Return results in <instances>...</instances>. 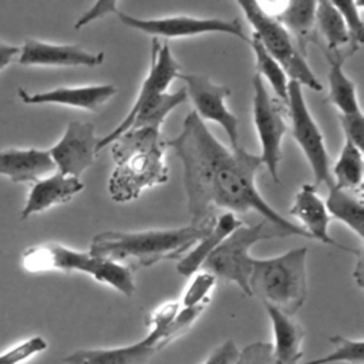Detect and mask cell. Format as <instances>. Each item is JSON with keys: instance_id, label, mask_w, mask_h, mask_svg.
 I'll list each match as a JSON object with an SVG mask.
<instances>
[{"instance_id": "cell-11", "label": "cell", "mask_w": 364, "mask_h": 364, "mask_svg": "<svg viewBox=\"0 0 364 364\" xmlns=\"http://www.w3.org/2000/svg\"><path fill=\"white\" fill-rule=\"evenodd\" d=\"M178 78L186 84L185 90L192 100L196 115L202 121L208 119L220 125L229 138L230 148H240L239 118L226 105L230 88L223 84H215L208 75L202 74L179 73Z\"/></svg>"}, {"instance_id": "cell-35", "label": "cell", "mask_w": 364, "mask_h": 364, "mask_svg": "<svg viewBox=\"0 0 364 364\" xmlns=\"http://www.w3.org/2000/svg\"><path fill=\"white\" fill-rule=\"evenodd\" d=\"M18 53H20V48L17 46L7 44L0 40V70L6 68L10 63L16 61Z\"/></svg>"}, {"instance_id": "cell-10", "label": "cell", "mask_w": 364, "mask_h": 364, "mask_svg": "<svg viewBox=\"0 0 364 364\" xmlns=\"http://www.w3.org/2000/svg\"><path fill=\"white\" fill-rule=\"evenodd\" d=\"M119 21L131 28L151 34L154 37L179 38L206 33H223L249 43L239 18L193 17V16H168L159 18H141L124 11L117 13Z\"/></svg>"}, {"instance_id": "cell-6", "label": "cell", "mask_w": 364, "mask_h": 364, "mask_svg": "<svg viewBox=\"0 0 364 364\" xmlns=\"http://www.w3.org/2000/svg\"><path fill=\"white\" fill-rule=\"evenodd\" d=\"M290 236L286 230L263 219L256 225H240L203 262L200 270L212 273L216 279L235 283L246 296H250L249 276L253 266L250 249L260 240Z\"/></svg>"}, {"instance_id": "cell-30", "label": "cell", "mask_w": 364, "mask_h": 364, "mask_svg": "<svg viewBox=\"0 0 364 364\" xmlns=\"http://www.w3.org/2000/svg\"><path fill=\"white\" fill-rule=\"evenodd\" d=\"M44 350H47V341L41 336H34L3 351L0 354V364H21Z\"/></svg>"}, {"instance_id": "cell-19", "label": "cell", "mask_w": 364, "mask_h": 364, "mask_svg": "<svg viewBox=\"0 0 364 364\" xmlns=\"http://www.w3.org/2000/svg\"><path fill=\"white\" fill-rule=\"evenodd\" d=\"M272 324L273 364H300L303 357V340L306 331L294 318L272 306H264Z\"/></svg>"}, {"instance_id": "cell-1", "label": "cell", "mask_w": 364, "mask_h": 364, "mask_svg": "<svg viewBox=\"0 0 364 364\" xmlns=\"http://www.w3.org/2000/svg\"><path fill=\"white\" fill-rule=\"evenodd\" d=\"M166 146L173 149L183 168L191 222L210 218L213 206L233 213L253 210L290 236L310 239L300 225L282 216L259 192L256 175L263 166L260 155L250 154L243 146L226 148L195 111L185 117L181 132L166 141Z\"/></svg>"}, {"instance_id": "cell-21", "label": "cell", "mask_w": 364, "mask_h": 364, "mask_svg": "<svg viewBox=\"0 0 364 364\" xmlns=\"http://www.w3.org/2000/svg\"><path fill=\"white\" fill-rule=\"evenodd\" d=\"M242 225V220L236 218L233 212H226L218 219L215 218L209 230L196 240V243L178 260L176 270L182 276H192L200 270L203 262L209 255L223 242V239L233 232L237 226Z\"/></svg>"}, {"instance_id": "cell-26", "label": "cell", "mask_w": 364, "mask_h": 364, "mask_svg": "<svg viewBox=\"0 0 364 364\" xmlns=\"http://www.w3.org/2000/svg\"><path fill=\"white\" fill-rule=\"evenodd\" d=\"M249 44H250L255 58H256V71H257L256 74H259L260 77L262 75L264 77V80L273 88L277 100L286 105L289 77L284 73L283 67L279 64V61L276 58H273L267 53V50L263 47V44L255 34H252V37L249 38Z\"/></svg>"}, {"instance_id": "cell-5", "label": "cell", "mask_w": 364, "mask_h": 364, "mask_svg": "<svg viewBox=\"0 0 364 364\" xmlns=\"http://www.w3.org/2000/svg\"><path fill=\"white\" fill-rule=\"evenodd\" d=\"M21 264L30 273L53 270L85 273L127 297H131L136 289L134 273L128 266L57 242H46L26 249L21 255Z\"/></svg>"}, {"instance_id": "cell-13", "label": "cell", "mask_w": 364, "mask_h": 364, "mask_svg": "<svg viewBox=\"0 0 364 364\" xmlns=\"http://www.w3.org/2000/svg\"><path fill=\"white\" fill-rule=\"evenodd\" d=\"M16 61L21 65L40 67H97L104 63V53H91L77 44H53L28 38Z\"/></svg>"}, {"instance_id": "cell-9", "label": "cell", "mask_w": 364, "mask_h": 364, "mask_svg": "<svg viewBox=\"0 0 364 364\" xmlns=\"http://www.w3.org/2000/svg\"><path fill=\"white\" fill-rule=\"evenodd\" d=\"M253 122L262 148L260 159L269 171L272 179L279 183V165L283 158V138L287 125L283 114V105L273 98L259 74L253 75Z\"/></svg>"}, {"instance_id": "cell-8", "label": "cell", "mask_w": 364, "mask_h": 364, "mask_svg": "<svg viewBox=\"0 0 364 364\" xmlns=\"http://www.w3.org/2000/svg\"><path fill=\"white\" fill-rule=\"evenodd\" d=\"M286 107L291 122L293 138L310 165L313 183L316 186L324 183L327 189L333 188L334 181L331 176L330 155L327 152L323 134L309 111L303 94V85L294 80H289Z\"/></svg>"}, {"instance_id": "cell-20", "label": "cell", "mask_w": 364, "mask_h": 364, "mask_svg": "<svg viewBox=\"0 0 364 364\" xmlns=\"http://www.w3.org/2000/svg\"><path fill=\"white\" fill-rule=\"evenodd\" d=\"M316 36L317 41L318 36L324 41L321 46L324 54H338L346 58L358 50L353 44L346 20L330 0H317Z\"/></svg>"}, {"instance_id": "cell-32", "label": "cell", "mask_w": 364, "mask_h": 364, "mask_svg": "<svg viewBox=\"0 0 364 364\" xmlns=\"http://www.w3.org/2000/svg\"><path fill=\"white\" fill-rule=\"evenodd\" d=\"M118 11V0H95L94 4L84 11L81 17H78L74 28H82L98 18H104L108 14H117Z\"/></svg>"}, {"instance_id": "cell-17", "label": "cell", "mask_w": 364, "mask_h": 364, "mask_svg": "<svg viewBox=\"0 0 364 364\" xmlns=\"http://www.w3.org/2000/svg\"><path fill=\"white\" fill-rule=\"evenodd\" d=\"M82 189L84 183L80 178L54 171L50 175L33 182L20 218L24 220L34 213H40L55 205L70 202Z\"/></svg>"}, {"instance_id": "cell-31", "label": "cell", "mask_w": 364, "mask_h": 364, "mask_svg": "<svg viewBox=\"0 0 364 364\" xmlns=\"http://www.w3.org/2000/svg\"><path fill=\"white\" fill-rule=\"evenodd\" d=\"M235 364H273L272 346L266 341H255L239 350Z\"/></svg>"}, {"instance_id": "cell-18", "label": "cell", "mask_w": 364, "mask_h": 364, "mask_svg": "<svg viewBox=\"0 0 364 364\" xmlns=\"http://www.w3.org/2000/svg\"><path fill=\"white\" fill-rule=\"evenodd\" d=\"M55 171L48 149L9 148L0 151V175L14 183L36 182Z\"/></svg>"}, {"instance_id": "cell-24", "label": "cell", "mask_w": 364, "mask_h": 364, "mask_svg": "<svg viewBox=\"0 0 364 364\" xmlns=\"http://www.w3.org/2000/svg\"><path fill=\"white\" fill-rule=\"evenodd\" d=\"M324 203L331 219L343 222L361 242L364 240V203L361 193L334 185L328 189V196Z\"/></svg>"}, {"instance_id": "cell-25", "label": "cell", "mask_w": 364, "mask_h": 364, "mask_svg": "<svg viewBox=\"0 0 364 364\" xmlns=\"http://www.w3.org/2000/svg\"><path fill=\"white\" fill-rule=\"evenodd\" d=\"M331 176L336 186L361 193L364 181L363 148L344 138L341 152L331 168Z\"/></svg>"}, {"instance_id": "cell-27", "label": "cell", "mask_w": 364, "mask_h": 364, "mask_svg": "<svg viewBox=\"0 0 364 364\" xmlns=\"http://www.w3.org/2000/svg\"><path fill=\"white\" fill-rule=\"evenodd\" d=\"M334 350L323 357L310 360L307 363L300 364H363L364 363V341L363 338L353 340L344 336H331L330 337Z\"/></svg>"}, {"instance_id": "cell-3", "label": "cell", "mask_w": 364, "mask_h": 364, "mask_svg": "<svg viewBox=\"0 0 364 364\" xmlns=\"http://www.w3.org/2000/svg\"><path fill=\"white\" fill-rule=\"evenodd\" d=\"M213 220L215 216H210L182 228L136 232L107 230L94 236L88 252L125 264L131 270L149 267L162 260L181 259L209 230Z\"/></svg>"}, {"instance_id": "cell-28", "label": "cell", "mask_w": 364, "mask_h": 364, "mask_svg": "<svg viewBox=\"0 0 364 364\" xmlns=\"http://www.w3.org/2000/svg\"><path fill=\"white\" fill-rule=\"evenodd\" d=\"M215 284L216 277L212 273L206 270H198L192 274V280L182 294L179 301L181 307H206Z\"/></svg>"}, {"instance_id": "cell-7", "label": "cell", "mask_w": 364, "mask_h": 364, "mask_svg": "<svg viewBox=\"0 0 364 364\" xmlns=\"http://www.w3.org/2000/svg\"><path fill=\"white\" fill-rule=\"evenodd\" d=\"M236 1L253 27V34L260 40L267 53L279 61L289 80H294L300 85H306L314 91H321V82L311 71L306 57L299 51L286 27L276 17L263 11L256 0Z\"/></svg>"}, {"instance_id": "cell-4", "label": "cell", "mask_w": 364, "mask_h": 364, "mask_svg": "<svg viewBox=\"0 0 364 364\" xmlns=\"http://www.w3.org/2000/svg\"><path fill=\"white\" fill-rule=\"evenodd\" d=\"M249 290L264 306L294 316L307 297V247H294L266 259L255 257Z\"/></svg>"}, {"instance_id": "cell-12", "label": "cell", "mask_w": 364, "mask_h": 364, "mask_svg": "<svg viewBox=\"0 0 364 364\" xmlns=\"http://www.w3.org/2000/svg\"><path fill=\"white\" fill-rule=\"evenodd\" d=\"M98 139L92 122H68L63 136L48 149L55 171L80 178L95 161Z\"/></svg>"}, {"instance_id": "cell-22", "label": "cell", "mask_w": 364, "mask_h": 364, "mask_svg": "<svg viewBox=\"0 0 364 364\" xmlns=\"http://www.w3.org/2000/svg\"><path fill=\"white\" fill-rule=\"evenodd\" d=\"M316 7L317 0H289L283 13L276 17L290 33L304 57L307 55V44H317Z\"/></svg>"}, {"instance_id": "cell-29", "label": "cell", "mask_w": 364, "mask_h": 364, "mask_svg": "<svg viewBox=\"0 0 364 364\" xmlns=\"http://www.w3.org/2000/svg\"><path fill=\"white\" fill-rule=\"evenodd\" d=\"M330 3L346 20L353 44L360 48L364 40V24L361 17V9L358 7L357 0H330Z\"/></svg>"}, {"instance_id": "cell-36", "label": "cell", "mask_w": 364, "mask_h": 364, "mask_svg": "<svg viewBox=\"0 0 364 364\" xmlns=\"http://www.w3.org/2000/svg\"><path fill=\"white\" fill-rule=\"evenodd\" d=\"M256 1L263 11H266L273 17H277L279 14H282L289 3V0H256Z\"/></svg>"}, {"instance_id": "cell-14", "label": "cell", "mask_w": 364, "mask_h": 364, "mask_svg": "<svg viewBox=\"0 0 364 364\" xmlns=\"http://www.w3.org/2000/svg\"><path fill=\"white\" fill-rule=\"evenodd\" d=\"M290 215L300 222V228L309 235L310 239H316L321 243L336 246L338 249L347 250L350 253L363 255L361 250H353L347 246L336 242L330 232L331 216L327 210L324 200L317 193V186L314 183H303L294 196L293 205L290 208Z\"/></svg>"}, {"instance_id": "cell-16", "label": "cell", "mask_w": 364, "mask_h": 364, "mask_svg": "<svg viewBox=\"0 0 364 364\" xmlns=\"http://www.w3.org/2000/svg\"><path fill=\"white\" fill-rule=\"evenodd\" d=\"M162 348L165 346L148 333L142 340L127 346L77 350L63 361L65 364H148Z\"/></svg>"}, {"instance_id": "cell-23", "label": "cell", "mask_w": 364, "mask_h": 364, "mask_svg": "<svg viewBox=\"0 0 364 364\" xmlns=\"http://www.w3.org/2000/svg\"><path fill=\"white\" fill-rule=\"evenodd\" d=\"M330 64L328 70V101L338 109V115H355L363 114L357 90L353 80H350L343 71L344 57L338 54H326Z\"/></svg>"}, {"instance_id": "cell-34", "label": "cell", "mask_w": 364, "mask_h": 364, "mask_svg": "<svg viewBox=\"0 0 364 364\" xmlns=\"http://www.w3.org/2000/svg\"><path fill=\"white\" fill-rule=\"evenodd\" d=\"M239 348L233 340H226L218 346L205 360L203 364H235Z\"/></svg>"}, {"instance_id": "cell-33", "label": "cell", "mask_w": 364, "mask_h": 364, "mask_svg": "<svg viewBox=\"0 0 364 364\" xmlns=\"http://www.w3.org/2000/svg\"><path fill=\"white\" fill-rule=\"evenodd\" d=\"M341 128L344 131L346 139H350L357 146L363 148L364 139V114L355 115H338Z\"/></svg>"}, {"instance_id": "cell-15", "label": "cell", "mask_w": 364, "mask_h": 364, "mask_svg": "<svg viewBox=\"0 0 364 364\" xmlns=\"http://www.w3.org/2000/svg\"><path fill=\"white\" fill-rule=\"evenodd\" d=\"M115 94H117V88L112 84L58 87L50 91H43L36 94H30L24 88H18V98L27 105L57 104L64 107L81 108L87 111H98Z\"/></svg>"}, {"instance_id": "cell-2", "label": "cell", "mask_w": 364, "mask_h": 364, "mask_svg": "<svg viewBox=\"0 0 364 364\" xmlns=\"http://www.w3.org/2000/svg\"><path fill=\"white\" fill-rule=\"evenodd\" d=\"M109 145L114 168L108 179V192L114 202L135 200L145 189L168 181V146L161 129L129 128Z\"/></svg>"}]
</instances>
